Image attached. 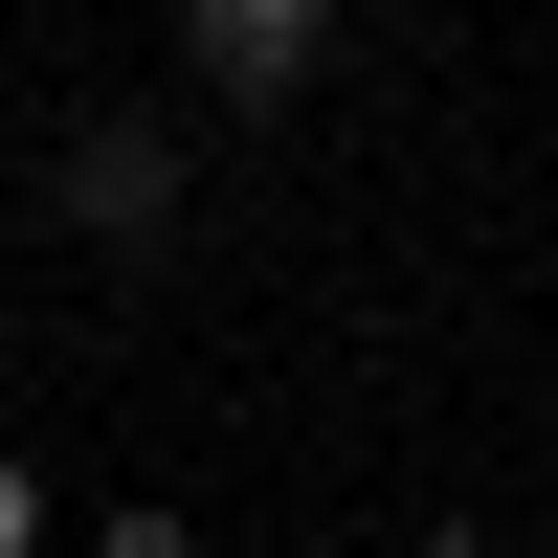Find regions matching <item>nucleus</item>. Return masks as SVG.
<instances>
[{
    "label": "nucleus",
    "mask_w": 558,
    "mask_h": 558,
    "mask_svg": "<svg viewBox=\"0 0 558 558\" xmlns=\"http://www.w3.org/2000/svg\"><path fill=\"white\" fill-rule=\"evenodd\" d=\"M336 68V0H179V89L202 112H313Z\"/></svg>",
    "instance_id": "1"
},
{
    "label": "nucleus",
    "mask_w": 558,
    "mask_h": 558,
    "mask_svg": "<svg viewBox=\"0 0 558 558\" xmlns=\"http://www.w3.org/2000/svg\"><path fill=\"white\" fill-rule=\"evenodd\" d=\"M45 202H68L89 246H157V223H179V112H89L68 157H45Z\"/></svg>",
    "instance_id": "2"
},
{
    "label": "nucleus",
    "mask_w": 558,
    "mask_h": 558,
    "mask_svg": "<svg viewBox=\"0 0 558 558\" xmlns=\"http://www.w3.org/2000/svg\"><path fill=\"white\" fill-rule=\"evenodd\" d=\"M89 558H202V514H157V492H134V514L89 536Z\"/></svg>",
    "instance_id": "3"
},
{
    "label": "nucleus",
    "mask_w": 558,
    "mask_h": 558,
    "mask_svg": "<svg viewBox=\"0 0 558 558\" xmlns=\"http://www.w3.org/2000/svg\"><path fill=\"white\" fill-rule=\"evenodd\" d=\"M23 536H45V470H23V447H0V558H23Z\"/></svg>",
    "instance_id": "4"
}]
</instances>
